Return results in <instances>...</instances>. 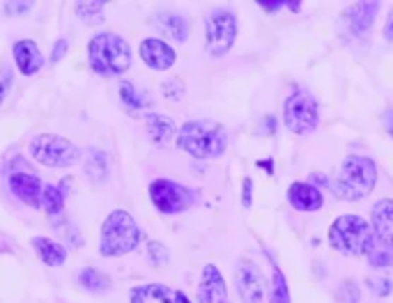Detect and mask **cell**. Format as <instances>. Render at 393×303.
<instances>
[{
  "mask_svg": "<svg viewBox=\"0 0 393 303\" xmlns=\"http://www.w3.org/2000/svg\"><path fill=\"white\" fill-rule=\"evenodd\" d=\"M177 150L194 159H218L228 150V131L214 119H191L177 131Z\"/></svg>",
  "mask_w": 393,
  "mask_h": 303,
  "instance_id": "6da1fadb",
  "label": "cell"
},
{
  "mask_svg": "<svg viewBox=\"0 0 393 303\" xmlns=\"http://www.w3.org/2000/svg\"><path fill=\"white\" fill-rule=\"evenodd\" d=\"M88 62L99 76H120L131 67V46L115 32H102L88 44Z\"/></svg>",
  "mask_w": 393,
  "mask_h": 303,
  "instance_id": "7a4b0ae2",
  "label": "cell"
},
{
  "mask_svg": "<svg viewBox=\"0 0 393 303\" xmlns=\"http://www.w3.org/2000/svg\"><path fill=\"white\" fill-rule=\"evenodd\" d=\"M375 184H377V165H375V161L368 159V156L352 154L343 161L332 189L336 198L356 202L370 196Z\"/></svg>",
  "mask_w": 393,
  "mask_h": 303,
  "instance_id": "3957f363",
  "label": "cell"
},
{
  "mask_svg": "<svg viewBox=\"0 0 393 303\" xmlns=\"http://www.w3.org/2000/svg\"><path fill=\"white\" fill-rule=\"evenodd\" d=\"M329 244L334 251L350 257L368 255L375 244V232L368 220H363L361 216L343 214L329 227Z\"/></svg>",
  "mask_w": 393,
  "mask_h": 303,
  "instance_id": "277c9868",
  "label": "cell"
},
{
  "mask_svg": "<svg viewBox=\"0 0 393 303\" xmlns=\"http://www.w3.org/2000/svg\"><path fill=\"white\" fill-rule=\"evenodd\" d=\"M139 242L141 230L129 211L115 209L106 216L102 225V242H99V251L104 257H122L136 251Z\"/></svg>",
  "mask_w": 393,
  "mask_h": 303,
  "instance_id": "5b68a950",
  "label": "cell"
},
{
  "mask_svg": "<svg viewBox=\"0 0 393 303\" xmlns=\"http://www.w3.org/2000/svg\"><path fill=\"white\" fill-rule=\"evenodd\" d=\"M30 156L42 165L49 168H69V165L78 163L81 150L78 147L62 138L58 133H40L30 141Z\"/></svg>",
  "mask_w": 393,
  "mask_h": 303,
  "instance_id": "8992f818",
  "label": "cell"
},
{
  "mask_svg": "<svg viewBox=\"0 0 393 303\" xmlns=\"http://www.w3.org/2000/svg\"><path fill=\"white\" fill-rule=\"evenodd\" d=\"M283 122L286 129L295 136H308L319 126V108L317 101L308 92H292L283 104Z\"/></svg>",
  "mask_w": 393,
  "mask_h": 303,
  "instance_id": "52a82bcc",
  "label": "cell"
},
{
  "mask_svg": "<svg viewBox=\"0 0 393 303\" xmlns=\"http://www.w3.org/2000/svg\"><path fill=\"white\" fill-rule=\"evenodd\" d=\"M205 30H207V44L205 49L212 58H223L235 46L237 40V16L233 9L225 7H216L207 14L205 21Z\"/></svg>",
  "mask_w": 393,
  "mask_h": 303,
  "instance_id": "ba28073f",
  "label": "cell"
},
{
  "mask_svg": "<svg viewBox=\"0 0 393 303\" xmlns=\"http://www.w3.org/2000/svg\"><path fill=\"white\" fill-rule=\"evenodd\" d=\"M148 193L152 205L161 214H180L194 205V193L172 179H154Z\"/></svg>",
  "mask_w": 393,
  "mask_h": 303,
  "instance_id": "9c48e42d",
  "label": "cell"
},
{
  "mask_svg": "<svg viewBox=\"0 0 393 303\" xmlns=\"http://www.w3.org/2000/svg\"><path fill=\"white\" fill-rule=\"evenodd\" d=\"M380 14V3L368 0V3H354L345 7L341 12V18L354 40H365L373 30V21Z\"/></svg>",
  "mask_w": 393,
  "mask_h": 303,
  "instance_id": "30bf717a",
  "label": "cell"
},
{
  "mask_svg": "<svg viewBox=\"0 0 393 303\" xmlns=\"http://www.w3.org/2000/svg\"><path fill=\"white\" fill-rule=\"evenodd\" d=\"M237 292L242 303H262L264 301V278L260 266L251 260H242L237 266Z\"/></svg>",
  "mask_w": 393,
  "mask_h": 303,
  "instance_id": "8fae6325",
  "label": "cell"
},
{
  "mask_svg": "<svg viewBox=\"0 0 393 303\" xmlns=\"http://www.w3.org/2000/svg\"><path fill=\"white\" fill-rule=\"evenodd\" d=\"M141 58L150 69L168 71L172 64H175L177 53L170 44H166L163 40H152L150 37V40L141 42Z\"/></svg>",
  "mask_w": 393,
  "mask_h": 303,
  "instance_id": "7c38bea8",
  "label": "cell"
},
{
  "mask_svg": "<svg viewBox=\"0 0 393 303\" xmlns=\"http://www.w3.org/2000/svg\"><path fill=\"white\" fill-rule=\"evenodd\" d=\"M198 301L200 303H225L228 301L225 280L214 264L203 266V275H200V285H198Z\"/></svg>",
  "mask_w": 393,
  "mask_h": 303,
  "instance_id": "4fadbf2b",
  "label": "cell"
},
{
  "mask_svg": "<svg viewBox=\"0 0 393 303\" xmlns=\"http://www.w3.org/2000/svg\"><path fill=\"white\" fill-rule=\"evenodd\" d=\"M10 189L16 198L21 202H25L28 207L37 209L42 207V191H44V184L37 174H30V172H12L10 174Z\"/></svg>",
  "mask_w": 393,
  "mask_h": 303,
  "instance_id": "5bb4252c",
  "label": "cell"
},
{
  "mask_svg": "<svg viewBox=\"0 0 393 303\" xmlns=\"http://www.w3.org/2000/svg\"><path fill=\"white\" fill-rule=\"evenodd\" d=\"M288 202L292 205V209H297V211H317V209H322L324 198H322V191L313 186V184L292 182L288 189Z\"/></svg>",
  "mask_w": 393,
  "mask_h": 303,
  "instance_id": "9a60e30c",
  "label": "cell"
},
{
  "mask_svg": "<svg viewBox=\"0 0 393 303\" xmlns=\"http://www.w3.org/2000/svg\"><path fill=\"white\" fill-rule=\"evenodd\" d=\"M14 62L23 76H35L44 67V55L40 51V46L33 40H19L12 46Z\"/></svg>",
  "mask_w": 393,
  "mask_h": 303,
  "instance_id": "2e32d148",
  "label": "cell"
},
{
  "mask_svg": "<svg viewBox=\"0 0 393 303\" xmlns=\"http://www.w3.org/2000/svg\"><path fill=\"white\" fill-rule=\"evenodd\" d=\"M370 227L375 239L384 244H393V200L384 198L370 211Z\"/></svg>",
  "mask_w": 393,
  "mask_h": 303,
  "instance_id": "e0dca14e",
  "label": "cell"
},
{
  "mask_svg": "<svg viewBox=\"0 0 393 303\" xmlns=\"http://www.w3.org/2000/svg\"><path fill=\"white\" fill-rule=\"evenodd\" d=\"M131 303H177V292H172L166 285L150 283V285H139L129 294Z\"/></svg>",
  "mask_w": 393,
  "mask_h": 303,
  "instance_id": "ac0fdd59",
  "label": "cell"
},
{
  "mask_svg": "<svg viewBox=\"0 0 393 303\" xmlns=\"http://www.w3.org/2000/svg\"><path fill=\"white\" fill-rule=\"evenodd\" d=\"M30 244L35 248V253L40 255V260L47 266H62L67 262V248L53 242L49 237H33Z\"/></svg>",
  "mask_w": 393,
  "mask_h": 303,
  "instance_id": "d6986e66",
  "label": "cell"
},
{
  "mask_svg": "<svg viewBox=\"0 0 393 303\" xmlns=\"http://www.w3.org/2000/svg\"><path fill=\"white\" fill-rule=\"evenodd\" d=\"M157 25L172 42H187L189 40V21H187V16H182L177 12L157 14Z\"/></svg>",
  "mask_w": 393,
  "mask_h": 303,
  "instance_id": "ffe728a7",
  "label": "cell"
},
{
  "mask_svg": "<svg viewBox=\"0 0 393 303\" xmlns=\"http://www.w3.org/2000/svg\"><path fill=\"white\" fill-rule=\"evenodd\" d=\"M83 174L93 184H104L111 174V161L104 150H90L83 163Z\"/></svg>",
  "mask_w": 393,
  "mask_h": 303,
  "instance_id": "44dd1931",
  "label": "cell"
},
{
  "mask_svg": "<svg viewBox=\"0 0 393 303\" xmlns=\"http://www.w3.org/2000/svg\"><path fill=\"white\" fill-rule=\"evenodd\" d=\"M145 124H148V136L152 138L154 145H166L172 136H175V122L166 115L159 113H148L145 115Z\"/></svg>",
  "mask_w": 393,
  "mask_h": 303,
  "instance_id": "7402d4cb",
  "label": "cell"
},
{
  "mask_svg": "<svg viewBox=\"0 0 393 303\" xmlns=\"http://www.w3.org/2000/svg\"><path fill=\"white\" fill-rule=\"evenodd\" d=\"M120 99L122 104L131 110V113H139V110H145L148 108L152 101L150 97H145V92H139L136 90V85L131 81H122L120 83Z\"/></svg>",
  "mask_w": 393,
  "mask_h": 303,
  "instance_id": "603a6c76",
  "label": "cell"
},
{
  "mask_svg": "<svg viewBox=\"0 0 393 303\" xmlns=\"http://www.w3.org/2000/svg\"><path fill=\"white\" fill-rule=\"evenodd\" d=\"M78 283L83 285L88 292H95V294H104V292H108L113 287L111 278L99 269H93V266H88V269H83L78 273Z\"/></svg>",
  "mask_w": 393,
  "mask_h": 303,
  "instance_id": "cb8c5ba5",
  "label": "cell"
},
{
  "mask_svg": "<svg viewBox=\"0 0 393 303\" xmlns=\"http://www.w3.org/2000/svg\"><path fill=\"white\" fill-rule=\"evenodd\" d=\"M42 207H44V211H47L49 216L62 214V209H65V193H62L58 186H53V184H44Z\"/></svg>",
  "mask_w": 393,
  "mask_h": 303,
  "instance_id": "d4e9b609",
  "label": "cell"
},
{
  "mask_svg": "<svg viewBox=\"0 0 393 303\" xmlns=\"http://www.w3.org/2000/svg\"><path fill=\"white\" fill-rule=\"evenodd\" d=\"M269 303H290V287L283 273L276 264L271 269V292H269Z\"/></svg>",
  "mask_w": 393,
  "mask_h": 303,
  "instance_id": "484cf974",
  "label": "cell"
},
{
  "mask_svg": "<svg viewBox=\"0 0 393 303\" xmlns=\"http://www.w3.org/2000/svg\"><path fill=\"white\" fill-rule=\"evenodd\" d=\"M368 257L370 266H377V269H387V266H393V244H384L375 239V244L370 248Z\"/></svg>",
  "mask_w": 393,
  "mask_h": 303,
  "instance_id": "4316f807",
  "label": "cell"
},
{
  "mask_svg": "<svg viewBox=\"0 0 393 303\" xmlns=\"http://www.w3.org/2000/svg\"><path fill=\"white\" fill-rule=\"evenodd\" d=\"M104 0H95V3H78L76 16L83 18L86 23H102L104 21Z\"/></svg>",
  "mask_w": 393,
  "mask_h": 303,
  "instance_id": "83f0119b",
  "label": "cell"
},
{
  "mask_svg": "<svg viewBox=\"0 0 393 303\" xmlns=\"http://www.w3.org/2000/svg\"><path fill=\"white\" fill-rule=\"evenodd\" d=\"M365 285H368V290L373 294H377V297H389L393 292V278L389 273H373L365 278Z\"/></svg>",
  "mask_w": 393,
  "mask_h": 303,
  "instance_id": "f1b7e54d",
  "label": "cell"
},
{
  "mask_svg": "<svg viewBox=\"0 0 393 303\" xmlns=\"http://www.w3.org/2000/svg\"><path fill=\"white\" fill-rule=\"evenodd\" d=\"M161 92H163V97L170 99V101H180L182 97H184V92H187V85H184V81H182L180 76H170L161 83Z\"/></svg>",
  "mask_w": 393,
  "mask_h": 303,
  "instance_id": "f546056e",
  "label": "cell"
},
{
  "mask_svg": "<svg viewBox=\"0 0 393 303\" xmlns=\"http://www.w3.org/2000/svg\"><path fill=\"white\" fill-rule=\"evenodd\" d=\"M148 255H150V260L152 264H166L170 260V253H168V248L163 246L161 242H148Z\"/></svg>",
  "mask_w": 393,
  "mask_h": 303,
  "instance_id": "4dcf8cb0",
  "label": "cell"
},
{
  "mask_svg": "<svg viewBox=\"0 0 393 303\" xmlns=\"http://www.w3.org/2000/svg\"><path fill=\"white\" fill-rule=\"evenodd\" d=\"M338 297H341L343 303H359V299H361L359 285H356L354 280H345L341 285V290H338Z\"/></svg>",
  "mask_w": 393,
  "mask_h": 303,
  "instance_id": "1f68e13d",
  "label": "cell"
},
{
  "mask_svg": "<svg viewBox=\"0 0 393 303\" xmlns=\"http://www.w3.org/2000/svg\"><path fill=\"white\" fill-rule=\"evenodd\" d=\"M67 49H69L67 40H65V37H60V40L56 42V46H53V51H51V62L58 64V62L67 55Z\"/></svg>",
  "mask_w": 393,
  "mask_h": 303,
  "instance_id": "d6a6232c",
  "label": "cell"
},
{
  "mask_svg": "<svg viewBox=\"0 0 393 303\" xmlns=\"http://www.w3.org/2000/svg\"><path fill=\"white\" fill-rule=\"evenodd\" d=\"M251 205H253V179L244 177V182H242V207L249 209Z\"/></svg>",
  "mask_w": 393,
  "mask_h": 303,
  "instance_id": "836d02e7",
  "label": "cell"
},
{
  "mask_svg": "<svg viewBox=\"0 0 393 303\" xmlns=\"http://www.w3.org/2000/svg\"><path fill=\"white\" fill-rule=\"evenodd\" d=\"M28 9H33V3L30 0H23V3H5V12L10 16H16V14H25Z\"/></svg>",
  "mask_w": 393,
  "mask_h": 303,
  "instance_id": "e575fe53",
  "label": "cell"
},
{
  "mask_svg": "<svg viewBox=\"0 0 393 303\" xmlns=\"http://www.w3.org/2000/svg\"><path fill=\"white\" fill-rule=\"evenodd\" d=\"M260 9H264L267 14H274V12H278V9L286 7V0H260Z\"/></svg>",
  "mask_w": 393,
  "mask_h": 303,
  "instance_id": "d590c367",
  "label": "cell"
},
{
  "mask_svg": "<svg viewBox=\"0 0 393 303\" xmlns=\"http://www.w3.org/2000/svg\"><path fill=\"white\" fill-rule=\"evenodd\" d=\"M10 85H12V71H10V69H5L3 78H0V104H3V101H5L7 90H10Z\"/></svg>",
  "mask_w": 393,
  "mask_h": 303,
  "instance_id": "8d00e7d4",
  "label": "cell"
},
{
  "mask_svg": "<svg viewBox=\"0 0 393 303\" xmlns=\"http://www.w3.org/2000/svg\"><path fill=\"white\" fill-rule=\"evenodd\" d=\"M262 133H267V136L276 133V119H274L271 115H267V117L262 119Z\"/></svg>",
  "mask_w": 393,
  "mask_h": 303,
  "instance_id": "74e56055",
  "label": "cell"
},
{
  "mask_svg": "<svg viewBox=\"0 0 393 303\" xmlns=\"http://www.w3.org/2000/svg\"><path fill=\"white\" fill-rule=\"evenodd\" d=\"M382 124H384V129H387V133L393 138V108H389L387 113L382 115Z\"/></svg>",
  "mask_w": 393,
  "mask_h": 303,
  "instance_id": "f35d334b",
  "label": "cell"
},
{
  "mask_svg": "<svg viewBox=\"0 0 393 303\" xmlns=\"http://www.w3.org/2000/svg\"><path fill=\"white\" fill-rule=\"evenodd\" d=\"M384 40H387V42H393V9L389 12L387 23H384Z\"/></svg>",
  "mask_w": 393,
  "mask_h": 303,
  "instance_id": "ab89813d",
  "label": "cell"
},
{
  "mask_svg": "<svg viewBox=\"0 0 393 303\" xmlns=\"http://www.w3.org/2000/svg\"><path fill=\"white\" fill-rule=\"evenodd\" d=\"M258 165L262 170H267L269 174H274V159H267V161H258Z\"/></svg>",
  "mask_w": 393,
  "mask_h": 303,
  "instance_id": "60d3db41",
  "label": "cell"
},
{
  "mask_svg": "<svg viewBox=\"0 0 393 303\" xmlns=\"http://www.w3.org/2000/svg\"><path fill=\"white\" fill-rule=\"evenodd\" d=\"M286 7H288V9H292V12H301L299 0H286Z\"/></svg>",
  "mask_w": 393,
  "mask_h": 303,
  "instance_id": "b9f144b4",
  "label": "cell"
},
{
  "mask_svg": "<svg viewBox=\"0 0 393 303\" xmlns=\"http://www.w3.org/2000/svg\"><path fill=\"white\" fill-rule=\"evenodd\" d=\"M177 303H191V299L187 297L184 292H177Z\"/></svg>",
  "mask_w": 393,
  "mask_h": 303,
  "instance_id": "7bdbcfd3",
  "label": "cell"
},
{
  "mask_svg": "<svg viewBox=\"0 0 393 303\" xmlns=\"http://www.w3.org/2000/svg\"><path fill=\"white\" fill-rule=\"evenodd\" d=\"M225 303H228V301H225Z\"/></svg>",
  "mask_w": 393,
  "mask_h": 303,
  "instance_id": "ee69618b",
  "label": "cell"
}]
</instances>
